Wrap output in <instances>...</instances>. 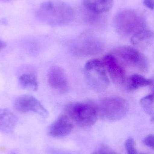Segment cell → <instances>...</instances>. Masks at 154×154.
<instances>
[{"label":"cell","mask_w":154,"mask_h":154,"mask_svg":"<svg viewBox=\"0 0 154 154\" xmlns=\"http://www.w3.org/2000/svg\"><path fill=\"white\" fill-rule=\"evenodd\" d=\"M36 14L41 22L54 27L68 25L75 18L73 8L68 4L58 0L43 2L39 6Z\"/></svg>","instance_id":"cell-1"},{"label":"cell","mask_w":154,"mask_h":154,"mask_svg":"<svg viewBox=\"0 0 154 154\" xmlns=\"http://www.w3.org/2000/svg\"><path fill=\"white\" fill-rule=\"evenodd\" d=\"M114 23L119 34L131 37L146 28L143 15L132 9H125L118 12L114 18Z\"/></svg>","instance_id":"cell-2"},{"label":"cell","mask_w":154,"mask_h":154,"mask_svg":"<svg viewBox=\"0 0 154 154\" xmlns=\"http://www.w3.org/2000/svg\"><path fill=\"white\" fill-rule=\"evenodd\" d=\"M65 115L77 125L88 127L94 125L98 116L96 108L92 104L74 102L66 106Z\"/></svg>","instance_id":"cell-3"},{"label":"cell","mask_w":154,"mask_h":154,"mask_svg":"<svg viewBox=\"0 0 154 154\" xmlns=\"http://www.w3.org/2000/svg\"><path fill=\"white\" fill-rule=\"evenodd\" d=\"M84 75L90 88L97 92L104 91L109 85V80L102 61L89 60L84 67Z\"/></svg>","instance_id":"cell-4"},{"label":"cell","mask_w":154,"mask_h":154,"mask_svg":"<svg viewBox=\"0 0 154 154\" xmlns=\"http://www.w3.org/2000/svg\"><path fill=\"white\" fill-rule=\"evenodd\" d=\"M127 104L126 100L119 97H108L100 100L98 113L103 119L116 121L123 118L127 112Z\"/></svg>","instance_id":"cell-5"},{"label":"cell","mask_w":154,"mask_h":154,"mask_svg":"<svg viewBox=\"0 0 154 154\" xmlns=\"http://www.w3.org/2000/svg\"><path fill=\"white\" fill-rule=\"evenodd\" d=\"M113 55L120 63L127 66L143 72L148 68V63L146 58L140 51L132 47H118L114 50Z\"/></svg>","instance_id":"cell-6"},{"label":"cell","mask_w":154,"mask_h":154,"mask_svg":"<svg viewBox=\"0 0 154 154\" xmlns=\"http://www.w3.org/2000/svg\"><path fill=\"white\" fill-rule=\"evenodd\" d=\"M14 107L20 113L33 112L43 118H47L49 116V112L41 103L31 95H22L18 97L14 100Z\"/></svg>","instance_id":"cell-7"},{"label":"cell","mask_w":154,"mask_h":154,"mask_svg":"<svg viewBox=\"0 0 154 154\" xmlns=\"http://www.w3.org/2000/svg\"><path fill=\"white\" fill-rule=\"evenodd\" d=\"M102 63L114 82L122 84L126 81L125 71L121 63L113 54H107L103 57Z\"/></svg>","instance_id":"cell-8"},{"label":"cell","mask_w":154,"mask_h":154,"mask_svg":"<svg viewBox=\"0 0 154 154\" xmlns=\"http://www.w3.org/2000/svg\"><path fill=\"white\" fill-rule=\"evenodd\" d=\"M48 82L51 88L61 94L68 92L69 88L68 81L65 72L61 68L54 66L48 73Z\"/></svg>","instance_id":"cell-9"},{"label":"cell","mask_w":154,"mask_h":154,"mask_svg":"<svg viewBox=\"0 0 154 154\" xmlns=\"http://www.w3.org/2000/svg\"><path fill=\"white\" fill-rule=\"evenodd\" d=\"M73 128L72 121L67 115L60 116L52 123L49 129L51 136L61 137L68 135Z\"/></svg>","instance_id":"cell-10"},{"label":"cell","mask_w":154,"mask_h":154,"mask_svg":"<svg viewBox=\"0 0 154 154\" xmlns=\"http://www.w3.org/2000/svg\"><path fill=\"white\" fill-rule=\"evenodd\" d=\"M73 51L80 56H91L99 53L102 49L100 42L93 39L81 41L73 48Z\"/></svg>","instance_id":"cell-11"},{"label":"cell","mask_w":154,"mask_h":154,"mask_svg":"<svg viewBox=\"0 0 154 154\" xmlns=\"http://www.w3.org/2000/svg\"><path fill=\"white\" fill-rule=\"evenodd\" d=\"M83 10L99 15L109 11L114 5V0H82Z\"/></svg>","instance_id":"cell-12"},{"label":"cell","mask_w":154,"mask_h":154,"mask_svg":"<svg viewBox=\"0 0 154 154\" xmlns=\"http://www.w3.org/2000/svg\"><path fill=\"white\" fill-rule=\"evenodd\" d=\"M18 122L16 116L8 109H0V132L11 133L13 132Z\"/></svg>","instance_id":"cell-13"},{"label":"cell","mask_w":154,"mask_h":154,"mask_svg":"<svg viewBox=\"0 0 154 154\" xmlns=\"http://www.w3.org/2000/svg\"><path fill=\"white\" fill-rule=\"evenodd\" d=\"M127 81V87L130 90H136L149 86L152 83L153 80L137 74L132 75Z\"/></svg>","instance_id":"cell-14"},{"label":"cell","mask_w":154,"mask_h":154,"mask_svg":"<svg viewBox=\"0 0 154 154\" xmlns=\"http://www.w3.org/2000/svg\"><path fill=\"white\" fill-rule=\"evenodd\" d=\"M20 87L25 90L36 91L39 88V83L36 76L33 74L24 73L19 78Z\"/></svg>","instance_id":"cell-15"},{"label":"cell","mask_w":154,"mask_h":154,"mask_svg":"<svg viewBox=\"0 0 154 154\" xmlns=\"http://www.w3.org/2000/svg\"><path fill=\"white\" fill-rule=\"evenodd\" d=\"M153 38V32L149 29H145L131 37V43L133 45H140L150 42Z\"/></svg>","instance_id":"cell-16"},{"label":"cell","mask_w":154,"mask_h":154,"mask_svg":"<svg viewBox=\"0 0 154 154\" xmlns=\"http://www.w3.org/2000/svg\"><path fill=\"white\" fill-rule=\"evenodd\" d=\"M140 104L143 110L149 116L154 114L153 95L149 94L143 97L140 100Z\"/></svg>","instance_id":"cell-17"},{"label":"cell","mask_w":154,"mask_h":154,"mask_svg":"<svg viewBox=\"0 0 154 154\" xmlns=\"http://www.w3.org/2000/svg\"><path fill=\"white\" fill-rule=\"evenodd\" d=\"M125 147L127 154H139L137 151L135 142L133 138L130 137L126 140Z\"/></svg>","instance_id":"cell-18"},{"label":"cell","mask_w":154,"mask_h":154,"mask_svg":"<svg viewBox=\"0 0 154 154\" xmlns=\"http://www.w3.org/2000/svg\"><path fill=\"white\" fill-rule=\"evenodd\" d=\"M154 136L150 134L147 136L144 140V143L146 146L153 149L154 146Z\"/></svg>","instance_id":"cell-19"},{"label":"cell","mask_w":154,"mask_h":154,"mask_svg":"<svg viewBox=\"0 0 154 154\" xmlns=\"http://www.w3.org/2000/svg\"><path fill=\"white\" fill-rule=\"evenodd\" d=\"M92 154H118L107 147H102L95 151Z\"/></svg>","instance_id":"cell-20"},{"label":"cell","mask_w":154,"mask_h":154,"mask_svg":"<svg viewBox=\"0 0 154 154\" xmlns=\"http://www.w3.org/2000/svg\"><path fill=\"white\" fill-rule=\"evenodd\" d=\"M143 4L146 7L153 10L154 8L153 0H143Z\"/></svg>","instance_id":"cell-21"},{"label":"cell","mask_w":154,"mask_h":154,"mask_svg":"<svg viewBox=\"0 0 154 154\" xmlns=\"http://www.w3.org/2000/svg\"><path fill=\"white\" fill-rule=\"evenodd\" d=\"M6 46V44L5 42L2 41L0 40V51L4 49Z\"/></svg>","instance_id":"cell-22"},{"label":"cell","mask_w":154,"mask_h":154,"mask_svg":"<svg viewBox=\"0 0 154 154\" xmlns=\"http://www.w3.org/2000/svg\"><path fill=\"white\" fill-rule=\"evenodd\" d=\"M15 154V153H12V154Z\"/></svg>","instance_id":"cell-23"},{"label":"cell","mask_w":154,"mask_h":154,"mask_svg":"<svg viewBox=\"0 0 154 154\" xmlns=\"http://www.w3.org/2000/svg\"></svg>","instance_id":"cell-24"}]
</instances>
